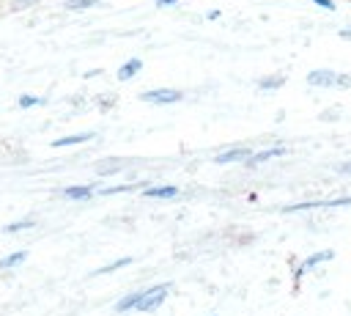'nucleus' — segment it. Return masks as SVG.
<instances>
[{
	"mask_svg": "<svg viewBox=\"0 0 351 316\" xmlns=\"http://www.w3.org/2000/svg\"><path fill=\"white\" fill-rule=\"evenodd\" d=\"M41 0H8V8L11 11H27V8H33V5H38Z\"/></svg>",
	"mask_w": 351,
	"mask_h": 316,
	"instance_id": "6ab92c4d",
	"label": "nucleus"
},
{
	"mask_svg": "<svg viewBox=\"0 0 351 316\" xmlns=\"http://www.w3.org/2000/svg\"><path fill=\"white\" fill-rule=\"evenodd\" d=\"M178 195H181V190L176 184H154V187L143 190V198H148V201H173Z\"/></svg>",
	"mask_w": 351,
	"mask_h": 316,
	"instance_id": "423d86ee",
	"label": "nucleus"
},
{
	"mask_svg": "<svg viewBox=\"0 0 351 316\" xmlns=\"http://www.w3.org/2000/svg\"><path fill=\"white\" fill-rule=\"evenodd\" d=\"M285 85V74H269V77H261L258 80V91L261 93H269V91H277Z\"/></svg>",
	"mask_w": 351,
	"mask_h": 316,
	"instance_id": "4468645a",
	"label": "nucleus"
},
{
	"mask_svg": "<svg viewBox=\"0 0 351 316\" xmlns=\"http://www.w3.org/2000/svg\"><path fill=\"white\" fill-rule=\"evenodd\" d=\"M129 264H134V256H121V258H112L110 264H104V267L93 269V272H90V278H99V275H112V272H118V269H123V267H129Z\"/></svg>",
	"mask_w": 351,
	"mask_h": 316,
	"instance_id": "f8f14e48",
	"label": "nucleus"
},
{
	"mask_svg": "<svg viewBox=\"0 0 351 316\" xmlns=\"http://www.w3.org/2000/svg\"><path fill=\"white\" fill-rule=\"evenodd\" d=\"M337 36H340V38H346V41H351V27H340V30H337Z\"/></svg>",
	"mask_w": 351,
	"mask_h": 316,
	"instance_id": "b1692460",
	"label": "nucleus"
},
{
	"mask_svg": "<svg viewBox=\"0 0 351 316\" xmlns=\"http://www.w3.org/2000/svg\"><path fill=\"white\" fill-rule=\"evenodd\" d=\"M101 5V0H66V11H90Z\"/></svg>",
	"mask_w": 351,
	"mask_h": 316,
	"instance_id": "dca6fc26",
	"label": "nucleus"
},
{
	"mask_svg": "<svg viewBox=\"0 0 351 316\" xmlns=\"http://www.w3.org/2000/svg\"><path fill=\"white\" fill-rule=\"evenodd\" d=\"M33 225H36V220H33V217H22V220H14V223L3 225V234H19V231H30Z\"/></svg>",
	"mask_w": 351,
	"mask_h": 316,
	"instance_id": "2eb2a0df",
	"label": "nucleus"
},
{
	"mask_svg": "<svg viewBox=\"0 0 351 316\" xmlns=\"http://www.w3.org/2000/svg\"><path fill=\"white\" fill-rule=\"evenodd\" d=\"M310 3H315L318 8H324V11H335L337 5H335V0H310Z\"/></svg>",
	"mask_w": 351,
	"mask_h": 316,
	"instance_id": "aec40b11",
	"label": "nucleus"
},
{
	"mask_svg": "<svg viewBox=\"0 0 351 316\" xmlns=\"http://www.w3.org/2000/svg\"><path fill=\"white\" fill-rule=\"evenodd\" d=\"M93 137H96V132H74V135H63V137H55V140H52V148L82 146V143H90Z\"/></svg>",
	"mask_w": 351,
	"mask_h": 316,
	"instance_id": "0eeeda50",
	"label": "nucleus"
},
{
	"mask_svg": "<svg viewBox=\"0 0 351 316\" xmlns=\"http://www.w3.org/2000/svg\"><path fill=\"white\" fill-rule=\"evenodd\" d=\"M219 16H222V11H217V8H214V11H208V14H206V19H211V22H214V19H219Z\"/></svg>",
	"mask_w": 351,
	"mask_h": 316,
	"instance_id": "393cba45",
	"label": "nucleus"
},
{
	"mask_svg": "<svg viewBox=\"0 0 351 316\" xmlns=\"http://www.w3.org/2000/svg\"><path fill=\"white\" fill-rule=\"evenodd\" d=\"M38 104H44V99L36 96V93H22L16 99V107H22V110H30V107H38Z\"/></svg>",
	"mask_w": 351,
	"mask_h": 316,
	"instance_id": "f3484780",
	"label": "nucleus"
},
{
	"mask_svg": "<svg viewBox=\"0 0 351 316\" xmlns=\"http://www.w3.org/2000/svg\"><path fill=\"white\" fill-rule=\"evenodd\" d=\"M332 258H335V250H332V247H324V250H318V253H310V256L302 261V269L310 272V269H315V267H321V264H326V261H332Z\"/></svg>",
	"mask_w": 351,
	"mask_h": 316,
	"instance_id": "9b49d317",
	"label": "nucleus"
},
{
	"mask_svg": "<svg viewBox=\"0 0 351 316\" xmlns=\"http://www.w3.org/2000/svg\"><path fill=\"white\" fill-rule=\"evenodd\" d=\"M140 102H148V104H178L184 102V91L181 88H151V91H143L140 93Z\"/></svg>",
	"mask_w": 351,
	"mask_h": 316,
	"instance_id": "f03ea898",
	"label": "nucleus"
},
{
	"mask_svg": "<svg viewBox=\"0 0 351 316\" xmlns=\"http://www.w3.org/2000/svg\"><path fill=\"white\" fill-rule=\"evenodd\" d=\"M252 154H255L252 146H230V148L217 151V154H214V162H217V165H244Z\"/></svg>",
	"mask_w": 351,
	"mask_h": 316,
	"instance_id": "7ed1b4c3",
	"label": "nucleus"
},
{
	"mask_svg": "<svg viewBox=\"0 0 351 316\" xmlns=\"http://www.w3.org/2000/svg\"><path fill=\"white\" fill-rule=\"evenodd\" d=\"M288 154V146H269V148H255V154L244 162V168H261V165H266V162H271V159H277V157H285Z\"/></svg>",
	"mask_w": 351,
	"mask_h": 316,
	"instance_id": "20e7f679",
	"label": "nucleus"
},
{
	"mask_svg": "<svg viewBox=\"0 0 351 316\" xmlns=\"http://www.w3.org/2000/svg\"><path fill=\"white\" fill-rule=\"evenodd\" d=\"M140 300H143V289L129 291V294H123V297H121V300L112 305V311H115V313H129V311H137Z\"/></svg>",
	"mask_w": 351,
	"mask_h": 316,
	"instance_id": "9d476101",
	"label": "nucleus"
},
{
	"mask_svg": "<svg viewBox=\"0 0 351 316\" xmlns=\"http://www.w3.org/2000/svg\"><path fill=\"white\" fill-rule=\"evenodd\" d=\"M118 170H121L118 165H110V168H107V165H104V168L96 165V173H99V176H110V173H118Z\"/></svg>",
	"mask_w": 351,
	"mask_h": 316,
	"instance_id": "412c9836",
	"label": "nucleus"
},
{
	"mask_svg": "<svg viewBox=\"0 0 351 316\" xmlns=\"http://www.w3.org/2000/svg\"><path fill=\"white\" fill-rule=\"evenodd\" d=\"M140 71H143V58H129V60H123V63L118 66V80H121V82H129V80H134Z\"/></svg>",
	"mask_w": 351,
	"mask_h": 316,
	"instance_id": "1a4fd4ad",
	"label": "nucleus"
},
{
	"mask_svg": "<svg viewBox=\"0 0 351 316\" xmlns=\"http://www.w3.org/2000/svg\"><path fill=\"white\" fill-rule=\"evenodd\" d=\"M60 195H63L66 201H90V198L96 195V190H93L90 184H69V187L60 190Z\"/></svg>",
	"mask_w": 351,
	"mask_h": 316,
	"instance_id": "6e6552de",
	"label": "nucleus"
},
{
	"mask_svg": "<svg viewBox=\"0 0 351 316\" xmlns=\"http://www.w3.org/2000/svg\"><path fill=\"white\" fill-rule=\"evenodd\" d=\"M335 170H337L340 176H351V162H340V165H337Z\"/></svg>",
	"mask_w": 351,
	"mask_h": 316,
	"instance_id": "4be33fe9",
	"label": "nucleus"
},
{
	"mask_svg": "<svg viewBox=\"0 0 351 316\" xmlns=\"http://www.w3.org/2000/svg\"><path fill=\"white\" fill-rule=\"evenodd\" d=\"M156 8H170V5H178V0H154Z\"/></svg>",
	"mask_w": 351,
	"mask_h": 316,
	"instance_id": "5701e85b",
	"label": "nucleus"
},
{
	"mask_svg": "<svg viewBox=\"0 0 351 316\" xmlns=\"http://www.w3.org/2000/svg\"><path fill=\"white\" fill-rule=\"evenodd\" d=\"M137 184H110V187H101V190H96L99 195H121V192H129V190H134Z\"/></svg>",
	"mask_w": 351,
	"mask_h": 316,
	"instance_id": "a211bd4d",
	"label": "nucleus"
},
{
	"mask_svg": "<svg viewBox=\"0 0 351 316\" xmlns=\"http://www.w3.org/2000/svg\"><path fill=\"white\" fill-rule=\"evenodd\" d=\"M96 74H101V69H90V71H85V80H88V77H96Z\"/></svg>",
	"mask_w": 351,
	"mask_h": 316,
	"instance_id": "a878e982",
	"label": "nucleus"
},
{
	"mask_svg": "<svg viewBox=\"0 0 351 316\" xmlns=\"http://www.w3.org/2000/svg\"><path fill=\"white\" fill-rule=\"evenodd\" d=\"M304 80L310 88H337V71H332V69H313V71H307Z\"/></svg>",
	"mask_w": 351,
	"mask_h": 316,
	"instance_id": "39448f33",
	"label": "nucleus"
},
{
	"mask_svg": "<svg viewBox=\"0 0 351 316\" xmlns=\"http://www.w3.org/2000/svg\"><path fill=\"white\" fill-rule=\"evenodd\" d=\"M25 261H27V250H14V253H8V256L0 258V272H5V269H16V267L25 264Z\"/></svg>",
	"mask_w": 351,
	"mask_h": 316,
	"instance_id": "ddd939ff",
	"label": "nucleus"
},
{
	"mask_svg": "<svg viewBox=\"0 0 351 316\" xmlns=\"http://www.w3.org/2000/svg\"><path fill=\"white\" fill-rule=\"evenodd\" d=\"M170 289H173V283H167V280L143 289V300H140L137 311H140V313H154V311H159V308L165 305V300L170 297Z\"/></svg>",
	"mask_w": 351,
	"mask_h": 316,
	"instance_id": "f257e3e1",
	"label": "nucleus"
}]
</instances>
